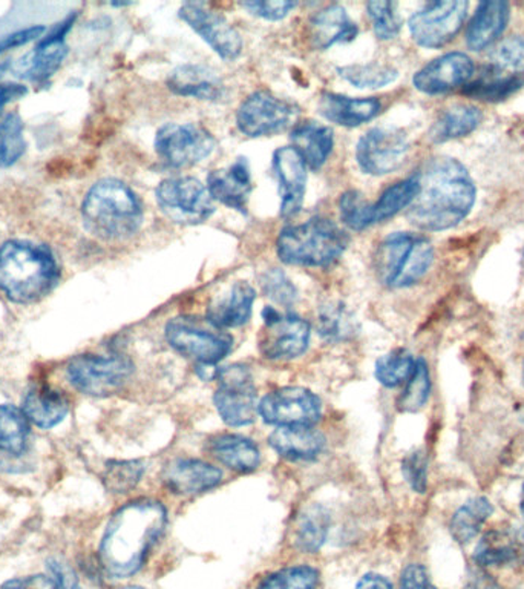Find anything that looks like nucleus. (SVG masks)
I'll list each match as a JSON object with an SVG mask.
<instances>
[{"instance_id":"obj_37","label":"nucleus","mask_w":524,"mask_h":589,"mask_svg":"<svg viewBox=\"0 0 524 589\" xmlns=\"http://www.w3.org/2000/svg\"><path fill=\"white\" fill-rule=\"evenodd\" d=\"M330 528V516L319 505L301 516L296 530V546L304 553H316L324 545Z\"/></svg>"},{"instance_id":"obj_31","label":"nucleus","mask_w":524,"mask_h":589,"mask_svg":"<svg viewBox=\"0 0 524 589\" xmlns=\"http://www.w3.org/2000/svg\"><path fill=\"white\" fill-rule=\"evenodd\" d=\"M26 418L40 428L56 427L68 413V401L62 393L39 385L26 393L24 408Z\"/></svg>"},{"instance_id":"obj_59","label":"nucleus","mask_w":524,"mask_h":589,"mask_svg":"<svg viewBox=\"0 0 524 589\" xmlns=\"http://www.w3.org/2000/svg\"><path fill=\"white\" fill-rule=\"evenodd\" d=\"M7 68H9V63L0 65V76H2L3 72H5Z\"/></svg>"},{"instance_id":"obj_4","label":"nucleus","mask_w":524,"mask_h":589,"mask_svg":"<svg viewBox=\"0 0 524 589\" xmlns=\"http://www.w3.org/2000/svg\"><path fill=\"white\" fill-rule=\"evenodd\" d=\"M83 223L102 240H126L143 224V208L136 193L116 178H105L88 190Z\"/></svg>"},{"instance_id":"obj_17","label":"nucleus","mask_w":524,"mask_h":589,"mask_svg":"<svg viewBox=\"0 0 524 589\" xmlns=\"http://www.w3.org/2000/svg\"><path fill=\"white\" fill-rule=\"evenodd\" d=\"M178 16L221 59L228 60V62L238 59L241 51H243V39H241L240 33L220 13L210 10L206 3L187 2L179 9Z\"/></svg>"},{"instance_id":"obj_13","label":"nucleus","mask_w":524,"mask_h":589,"mask_svg":"<svg viewBox=\"0 0 524 589\" xmlns=\"http://www.w3.org/2000/svg\"><path fill=\"white\" fill-rule=\"evenodd\" d=\"M408 151V137L401 129L373 128L359 139L356 160L363 174L381 177L399 170Z\"/></svg>"},{"instance_id":"obj_10","label":"nucleus","mask_w":524,"mask_h":589,"mask_svg":"<svg viewBox=\"0 0 524 589\" xmlns=\"http://www.w3.org/2000/svg\"><path fill=\"white\" fill-rule=\"evenodd\" d=\"M468 13V2H430L408 21L409 33L419 47L442 48L457 36Z\"/></svg>"},{"instance_id":"obj_11","label":"nucleus","mask_w":524,"mask_h":589,"mask_svg":"<svg viewBox=\"0 0 524 589\" xmlns=\"http://www.w3.org/2000/svg\"><path fill=\"white\" fill-rule=\"evenodd\" d=\"M133 366L124 357H97L82 355L68 366V380L75 389L91 396H108L116 393L131 378Z\"/></svg>"},{"instance_id":"obj_40","label":"nucleus","mask_w":524,"mask_h":589,"mask_svg":"<svg viewBox=\"0 0 524 589\" xmlns=\"http://www.w3.org/2000/svg\"><path fill=\"white\" fill-rule=\"evenodd\" d=\"M340 78L356 88H384L399 78V72L392 67L379 63L347 65L338 68Z\"/></svg>"},{"instance_id":"obj_24","label":"nucleus","mask_w":524,"mask_h":589,"mask_svg":"<svg viewBox=\"0 0 524 589\" xmlns=\"http://www.w3.org/2000/svg\"><path fill=\"white\" fill-rule=\"evenodd\" d=\"M256 292L246 281L233 282L228 292L210 303L208 320L220 328L241 327L251 320Z\"/></svg>"},{"instance_id":"obj_23","label":"nucleus","mask_w":524,"mask_h":589,"mask_svg":"<svg viewBox=\"0 0 524 589\" xmlns=\"http://www.w3.org/2000/svg\"><path fill=\"white\" fill-rule=\"evenodd\" d=\"M220 470L198 459H175L163 470V482L178 495H197L217 487L221 482Z\"/></svg>"},{"instance_id":"obj_61","label":"nucleus","mask_w":524,"mask_h":589,"mask_svg":"<svg viewBox=\"0 0 524 589\" xmlns=\"http://www.w3.org/2000/svg\"><path fill=\"white\" fill-rule=\"evenodd\" d=\"M124 589H143V588H139V587H129V588H124Z\"/></svg>"},{"instance_id":"obj_32","label":"nucleus","mask_w":524,"mask_h":589,"mask_svg":"<svg viewBox=\"0 0 524 589\" xmlns=\"http://www.w3.org/2000/svg\"><path fill=\"white\" fill-rule=\"evenodd\" d=\"M213 457L235 472H254L261 462L258 447L238 435H221L210 443Z\"/></svg>"},{"instance_id":"obj_44","label":"nucleus","mask_w":524,"mask_h":589,"mask_svg":"<svg viewBox=\"0 0 524 589\" xmlns=\"http://www.w3.org/2000/svg\"><path fill=\"white\" fill-rule=\"evenodd\" d=\"M339 212L343 224L351 231H365L374 221L373 203L366 200L361 190L350 189L339 200Z\"/></svg>"},{"instance_id":"obj_60","label":"nucleus","mask_w":524,"mask_h":589,"mask_svg":"<svg viewBox=\"0 0 524 589\" xmlns=\"http://www.w3.org/2000/svg\"><path fill=\"white\" fill-rule=\"evenodd\" d=\"M522 512L524 516V485H523V496H522Z\"/></svg>"},{"instance_id":"obj_20","label":"nucleus","mask_w":524,"mask_h":589,"mask_svg":"<svg viewBox=\"0 0 524 589\" xmlns=\"http://www.w3.org/2000/svg\"><path fill=\"white\" fill-rule=\"evenodd\" d=\"M474 561L481 566L524 565V530L508 526L493 528L478 542Z\"/></svg>"},{"instance_id":"obj_5","label":"nucleus","mask_w":524,"mask_h":589,"mask_svg":"<svg viewBox=\"0 0 524 589\" xmlns=\"http://www.w3.org/2000/svg\"><path fill=\"white\" fill-rule=\"evenodd\" d=\"M350 236L328 218L287 226L279 233L277 254L289 266L325 267L343 255Z\"/></svg>"},{"instance_id":"obj_15","label":"nucleus","mask_w":524,"mask_h":589,"mask_svg":"<svg viewBox=\"0 0 524 589\" xmlns=\"http://www.w3.org/2000/svg\"><path fill=\"white\" fill-rule=\"evenodd\" d=\"M264 327L259 336V350L269 359H293L307 350L310 324L298 315H281L273 308L263 312Z\"/></svg>"},{"instance_id":"obj_6","label":"nucleus","mask_w":524,"mask_h":589,"mask_svg":"<svg viewBox=\"0 0 524 589\" xmlns=\"http://www.w3.org/2000/svg\"><path fill=\"white\" fill-rule=\"evenodd\" d=\"M434 262V249L419 233L394 232L379 243L373 255L379 281L393 289L419 282Z\"/></svg>"},{"instance_id":"obj_18","label":"nucleus","mask_w":524,"mask_h":589,"mask_svg":"<svg viewBox=\"0 0 524 589\" xmlns=\"http://www.w3.org/2000/svg\"><path fill=\"white\" fill-rule=\"evenodd\" d=\"M474 74V62L465 53H447L417 71L412 83L416 90L428 95L450 93L466 85Z\"/></svg>"},{"instance_id":"obj_53","label":"nucleus","mask_w":524,"mask_h":589,"mask_svg":"<svg viewBox=\"0 0 524 589\" xmlns=\"http://www.w3.org/2000/svg\"><path fill=\"white\" fill-rule=\"evenodd\" d=\"M400 589H438L422 565H409L401 573Z\"/></svg>"},{"instance_id":"obj_41","label":"nucleus","mask_w":524,"mask_h":589,"mask_svg":"<svg viewBox=\"0 0 524 589\" xmlns=\"http://www.w3.org/2000/svg\"><path fill=\"white\" fill-rule=\"evenodd\" d=\"M523 85V79L499 74V72L486 68L476 82L469 83L466 94L476 95L484 101H501L515 93Z\"/></svg>"},{"instance_id":"obj_8","label":"nucleus","mask_w":524,"mask_h":589,"mask_svg":"<svg viewBox=\"0 0 524 589\" xmlns=\"http://www.w3.org/2000/svg\"><path fill=\"white\" fill-rule=\"evenodd\" d=\"M156 203L164 216L174 223L197 226L216 212L208 185L194 177L166 178L155 190Z\"/></svg>"},{"instance_id":"obj_29","label":"nucleus","mask_w":524,"mask_h":589,"mask_svg":"<svg viewBox=\"0 0 524 589\" xmlns=\"http://www.w3.org/2000/svg\"><path fill=\"white\" fill-rule=\"evenodd\" d=\"M67 55L68 48L63 41H53L45 37L36 49H33L14 65V74L21 79L33 80V82H44L59 70Z\"/></svg>"},{"instance_id":"obj_45","label":"nucleus","mask_w":524,"mask_h":589,"mask_svg":"<svg viewBox=\"0 0 524 589\" xmlns=\"http://www.w3.org/2000/svg\"><path fill=\"white\" fill-rule=\"evenodd\" d=\"M144 466L139 461H114L106 465L103 484L110 493L124 495L131 492L143 477Z\"/></svg>"},{"instance_id":"obj_2","label":"nucleus","mask_w":524,"mask_h":589,"mask_svg":"<svg viewBox=\"0 0 524 589\" xmlns=\"http://www.w3.org/2000/svg\"><path fill=\"white\" fill-rule=\"evenodd\" d=\"M166 527V510L156 500H137L109 520L101 543V562L114 579L139 571Z\"/></svg>"},{"instance_id":"obj_26","label":"nucleus","mask_w":524,"mask_h":589,"mask_svg":"<svg viewBox=\"0 0 524 589\" xmlns=\"http://www.w3.org/2000/svg\"><path fill=\"white\" fill-rule=\"evenodd\" d=\"M377 99H353L346 95L325 93L319 99V111L324 118L343 128H356L373 120L381 113Z\"/></svg>"},{"instance_id":"obj_21","label":"nucleus","mask_w":524,"mask_h":589,"mask_svg":"<svg viewBox=\"0 0 524 589\" xmlns=\"http://www.w3.org/2000/svg\"><path fill=\"white\" fill-rule=\"evenodd\" d=\"M208 189L210 197L221 205L235 210L246 209L252 193L251 164L241 157L231 166L210 172Z\"/></svg>"},{"instance_id":"obj_42","label":"nucleus","mask_w":524,"mask_h":589,"mask_svg":"<svg viewBox=\"0 0 524 589\" xmlns=\"http://www.w3.org/2000/svg\"><path fill=\"white\" fill-rule=\"evenodd\" d=\"M25 152L24 125L18 114L0 118V168H10Z\"/></svg>"},{"instance_id":"obj_28","label":"nucleus","mask_w":524,"mask_h":589,"mask_svg":"<svg viewBox=\"0 0 524 589\" xmlns=\"http://www.w3.org/2000/svg\"><path fill=\"white\" fill-rule=\"evenodd\" d=\"M292 148L307 164L308 170L317 171L327 163L335 148V134L331 128L317 122H304L290 134Z\"/></svg>"},{"instance_id":"obj_33","label":"nucleus","mask_w":524,"mask_h":589,"mask_svg":"<svg viewBox=\"0 0 524 589\" xmlns=\"http://www.w3.org/2000/svg\"><path fill=\"white\" fill-rule=\"evenodd\" d=\"M484 120V114L474 105H455L445 111L431 128L430 137L435 143L462 139L476 131Z\"/></svg>"},{"instance_id":"obj_51","label":"nucleus","mask_w":524,"mask_h":589,"mask_svg":"<svg viewBox=\"0 0 524 589\" xmlns=\"http://www.w3.org/2000/svg\"><path fill=\"white\" fill-rule=\"evenodd\" d=\"M401 470H404L405 480L415 492L423 493L427 489V458L422 451H416L405 458Z\"/></svg>"},{"instance_id":"obj_58","label":"nucleus","mask_w":524,"mask_h":589,"mask_svg":"<svg viewBox=\"0 0 524 589\" xmlns=\"http://www.w3.org/2000/svg\"><path fill=\"white\" fill-rule=\"evenodd\" d=\"M468 589H503L500 587L497 581H493L489 576H477L474 577L473 581L469 584Z\"/></svg>"},{"instance_id":"obj_47","label":"nucleus","mask_w":524,"mask_h":589,"mask_svg":"<svg viewBox=\"0 0 524 589\" xmlns=\"http://www.w3.org/2000/svg\"><path fill=\"white\" fill-rule=\"evenodd\" d=\"M366 13L373 22L374 34L381 41H392L401 30V18L397 3L394 2H369Z\"/></svg>"},{"instance_id":"obj_1","label":"nucleus","mask_w":524,"mask_h":589,"mask_svg":"<svg viewBox=\"0 0 524 589\" xmlns=\"http://www.w3.org/2000/svg\"><path fill=\"white\" fill-rule=\"evenodd\" d=\"M419 194L408 220L420 231L440 232L465 220L476 205L477 189L468 170L451 157L428 160L415 174Z\"/></svg>"},{"instance_id":"obj_48","label":"nucleus","mask_w":524,"mask_h":589,"mask_svg":"<svg viewBox=\"0 0 524 589\" xmlns=\"http://www.w3.org/2000/svg\"><path fill=\"white\" fill-rule=\"evenodd\" d=\"M431 381L428 372L427 362L423 359H417L415 373L409 378L407 390L399 400L400 411L417 412L427 404L430 397Z\"/></svg>"},{"instance_id":"obj_52","label":"nucleus","mask_w":524,"mask_h":589,"mask_svg":"<svg viewBox=\"0 0 524 589\" xmlns=\"http://www.w3.org/2000/svg\"><path fill=\"white\" fill-rule=\"evenodd\" d=\"M44 33L45 26H32V28H25L21 30V32L9 34V36L0 39V55L10 51V49L24 47V45L30 44V42L39 39Z\"/></svg>"},{"instance_id":"obj_16","label":"nucleus","mask_w":524,"mask_h":589,"mask_svg":"<svg viewBox=\"0 0 524 589\" xmlns=\"http://www.w3.org/2000/svg\"><path fill=\"white\" fill-rule=\"evenodd\" d=\"M321 401L315 393L300 388L279 389L264 396L258 413L271 426L298 428L315 426L321 418Z\"/></svg>"},{"instance_id":"obj_27","label":"nucleus","mask_w":524,"mask_h":589,"mask_svg":"<svg viewBox=\"0 0 524 589\" xmlns=\"http://www.w3.org/2000/svg\"><path fill=\"white\" fill-rule=\"evenodd\" d=\"M509 18H511V10L506 2L491 0V2L480 3L466 32L468 47L474 51L491 47L506 30Z\"/></svg>"},{"instance_id":"obj_50","label":"nucleus","mask_w":524,"mask_h":589,"mask_svg":"<svg viewBox=\"0 0 524 589\" xmlns=\"http://www.w3.org/2000/svg\"><path fill=\"white\" fill-rule=\"evenodd\" d=\"M296 5V2H290V0H255V2H244L243 9L252 16L266 19V21H281L289 16L290 11Z\"/></svg>"},{"instance_id":"obj_25","label":"nucleus","mask_w":524,"mask_h":589,"mask_svg":"<svg viewBox=\"0 0 524 589\" xmlns=\"http://www.w3.org/2000/svg\"><path fill=\"white\" fill-rule=\"evenodd\" d=\"M358 25L348 16L347 10L340 5H330L317 11L310 19V41L313 47L325 51L336 44H346L358 37Z\"/></svg>"},{"instance_id":"obj_19","label":"nucleus","mask_w":524,"mask_h":589,"mask_svg":"<svg viewBox=\"0 0 524 589\" xmlns=\"http://www.w3.org/2000/svg\"><path fill=\"white\" fill-rule=\"evenodd\" d=\"M307 164L292 147L277 149L273 154V171L281 195V216L292 218L301 212L307 187Z\"/></svg>"},{"instance_id":"obj_30","label":"nucleus","mask_w":524,"mask_h":589,"mask_svg":"<svg viewBox=\"0 0 524 589\" xmlns=\"http://www.w3.org/2000/svg\"><path fill=\"white\" fill-rule=\"evenodd\" d=\"M324 436L312 427L278 428L270 436L271 449L282 458L310 461L324 449Z\"/></svg>"},{"instance_id":"obj_38","label":"nucleus","mask_w":524,"mask_h":589,"mask_svg":"<svg viewBox=\"0 0 524 589\" xmlns=\"http://www.w3.org/2000/svg\"><path fill=\"white\" fill-rule=\"evenodd\" d=\"M353 313L342 303L325 304L317 316V331L327 342H343L356 332Z\"/></svg>"},{"instance_id":"obj_7","label":"nucleus","mask_w":524,"mask_h":589,"mask_svg":"<svg viewBox=\"0 0 524 589\" xmlns=\"http://www.w3.org/2000/svg\"><path fill=\"white\" fill-rule=\"evenodd\" d=\"M164 336L172 349L200 365L216 366L233 347L232 336L223 328L197 316H175L166 324Z\"/></svg>"},{"instance_id":"obj_49","label":"nucleus","mask_w":524,"mask_h":589,"mask_svg":"<svg viewBox=\"0 0 524 589\" xmlns=\"http://www.w3.org/2000/svg\"><path fill=\"white\" fill-rule=\"evenodd\" d=\"M261 286L267 298H270L277 304L292 305L298 300L296 287L287 278V275L282 270H267L263 275Z\"/></svg>"},{"instance_id":"obj_46","label":"nucleus","mask_w":524,"mask_h":589,"mask_svg":"<svg viewBox=\"0 0 524 589\" xmlns=\"http://www.w3.org/2000/svg\"><path fill=\"white\" fill-rule=\"evenodd\" d=\"M319 574L310 566H292L270 574L259 584L258 589H317Z\"/></svg>"},{"instance_id":"obj_34","label":"nucleus","mask_w":524,"mask_h":589,"mask_svg":"<svg viewBox=\"0 0 524 589\" xmlns=\"http://www.w3.org/2000/svg\"><path fill=\"white\" fill-rule=\"evenodd\" d=\"M492 512V504L486 497H474L455 511L451 520V534L461 543L473 541Z\"/></svg>"},{"instance_id":"obj_55","label":"nucleus","mask_w":524,"mask_h":589,"mask_svg":"<svg viewBox=\"0 0 524 589\" xmlns=\"http://www.w3.org/2000/svg\"><path fill=\"white\" fill-rule=\"evenodd\" d=\"M49 566H51V571L55 574L53 579L56 580L59 589H80L75 574L68 566L59 564V562H51Z\"/></svg>"},{"instance_id":"obj_56","label":"nucleus","mask_w":524,"mask_h":589,"mask_svg":"<svg viewBox=\"0 0 524 589\" xmlns=\"http://www.w3.org/2000/svg\"><path fill=\"white\" fill-rule=\"evenodd\" d=\"M28 93L25 86L16 85V83H3L0 85V109L9 103L24 97Z\"/></svg>"},{"instance_id":"obj_3","label":"nucleus","mask_w":524,"mask_h":589,"mask_svg":"<svg viewBox=\"0 0 524 589\" xmlns=\"http://www.w3.org/2000/svg\"><path fill=\"white\" fill-rule=\"evenodd\" d=\"M59 278L49 249L22 240L0 246V290L14 303H36L55 289Z\"/></svg>"},{"instance_id":"obj_22","label":"nucleus","mask_w":524,"mask_h":589,"mask_svg":"<svg viewBox=\"0 0 524 589\" xmlns=\"http://www.w3.org/2000/svg\"><path fill=\"white\" fill-rule=\"evenodd\" d=\"M166 83L172 93L197 101H220L225 91L218 72L206 65H182L171 72Z\"/></svg>"},{"instance_id":"obj_35","label":"nucleus","mask_w":524,"mask_h":589,"mask_svg":"<svg viewBox=\"0 0 524 589\" xmlns=\"http://www.w3.org/2000/svg\"><path fill=\"white\" fill-rule=\"evenodd\" d=\"M30 424L25 413L14 405H0V451L3 453H24L28 442Z\"/></svg>"},{"instance_id":"obj_36","label":"nucleus","mask_w":524,"mask_h":589,"mask_svg":"<svg viewBox=\"0 0 524 589\" xmlns=\"http://www.w3.org/2000/svg\"><path fill=\"white\" fill-rule=\"evenodd\" d=\"M417 194H419V182L416 175L394 183L376 203H373L374 221L382 223L397 216L400 210L409 208L416 200Z\"/></svg>"},{"instance_id":"obj_57","label":"nucleus","mask_w":524,"mask_h":589,"mask_svg":"<svg viewBox=\"0 0 524 589\" xmlns=\"http://www.w3.org/2000/svg\"><path fill=\"white\" fill-rule=\"evenodd\" d=\"M356 589H393V585L379 574H366L358 581Z\"/></svg>"},{"instance_id":"obj_43","label":"nucleus","mask_w":524,"mask_h":589,"mask_svg":"<svg viewBox=\"0 0 524 589\" xmlns=\"http://www.w3.org/2000/svg\"><path fill=\"white\" fill-rule=\"evenodd\" d=\"M416 366L417 359L412 358L411 354L405 350H394L376 362L377 381L386 388H396L409 381Z\"/></svg>"},{"instance_id":"obj_9","label":"nucleus","mask_w":524,"mask_h":589,"mask_svg":"<svg viewBox=\"0 0 524 589\" xmlns=\"http://www.w3.org/2000/svg\"><path fill=\"white\" fill-rule=\"evenodd\" d=\"M216 148L212 134L194 124L163 125L155 136L156 154L175 170L201 163Z\"/></svg>"},{"instance_id":"obj_39","label":"nucleus","mask_w":524,"mask_h":589,"mask_svg":"<svg viewBox=\"0 0 524 589\" xmlns=\"http://www.w3.org/2000/svg\"><path fill=\"white\" fill-rule=\"evenodd\" d=\"M486 68L499 74L519 78L524 72V36H512L501 41L489 55Z\"/></svg>"},{"instance_id":"obj_14","label":"nucleus","mask_w":524,"mask_h":589,"mask_svg":"<svg viewBox=\"0 0 524 589\" xmlns=\"http://www.w3.org/2000/svg\"><path fill=\"white\" fill-rule=\"evenodd\" d=\"M218 390L213 401L225 424L243 427L254 423L258 405L252 374L244 366H231L218 373Z\"/></svg>"},{"instance_id":"obj_54","label":"nucleus","mask_w":524,"mask_h":589,"mask_svg":"<svg viewBox=\"0 0 524 589\" xmlns=\"http://www.w3.org/2000/svg\"><path fill=\"white\" fill-rule=\"evenodd\" d=\"M0 589H59L53 577L32 576L25 579L7 581Z\"/></svg>"},{"instance_id":"obj_12","label":"nucleus","mask_w":524,"mask_h":589,"mask_svg":"<svg viewBox=\"0 0 524 589\" xmlns=\"http://www.w3.org/2000/svg\"><path fill=\"white\" fill-rule=\"evenodd\" d=\"M296 116V108L269 91H256L236 111V126L244 136L269 137L286 131Z\"/></svg>"}]
</instances>
